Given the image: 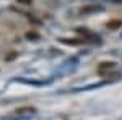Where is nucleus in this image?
Wrapping results in <instances>:
<instances>
[{
    "label": "nucleus",
    "instance_id": "obj_3",
    "mask_svg": "<svg viewBox=\"0 0 122 120\" xmlns=\"http://www.w3.org/2000/svg\"><path fill=\"white\" fill-rule=\"evenodd\" d=\"M60 42L67 46H80V44H85L86 41L85 39H60Z\"/></svg>",
    "mask_w": 122,
    "mask_h": 120
},
{
    "label": "nucleus",
    "instance_id": "obj_2",
    "mask_svg": "<svg viewBox=\"0 0 122 120\" xmlns=\"http://www.w3.org/2000/svg\"><path fill=\"white\" fill-rule=\"evenodd\" d=\"M36 109L34 107H23V109H18V110L15 112V115H18V117H23V119H28L31 114H34Z\"/></svg>",
    "mask_w": 122,
    "mask_h": 120
},
{
    "label": "nucleus",
    "instance_id": "obj_1",
    "mask_svg": "<svg viewBox=\"0 0 122 120\" xmlns=\"http://www.w3.org/2000/svg\"><path fill=\"white\" fill-rule=\"evenodd\" d=\"M116 67H117L116 62H103L98 67V75H106L107 72H112Z\"/></svg>",
    "mask_w": 122,
    "mask_h": 120
},
{
    "label": "nucleus",
    "instance_id": "obj_5",
    "mask_svg": "<svg viewBox=\"0 0 122 120\" xmlns=\"http://www.w3.org/2000/svg\"><path fill=\"white\" fill-rule=\"evenodd\" d=\"M26 37H29V39H36V37H38V34H34V33H28V34H26Z\"/></svg>",
    "mask_w": 122,
    "mask_h": 120
},
{
    "label": "nucleus",
    "instance_id": "obj_4",
    "mask_svg": "<svg viewBox=\"0 0 122 120\" xmlns=\"http://www.w3.org/2000/svg\"><path fill=\"white\" fill-rule=\"evenodd\" d=\"M119 26H122L121 19H116V21H109V23H107V28L109 29H117Z\"/></svg>",
    "mask_w": 122,
    "mask_h": 120
},
{
    "label": "nucleus",
    "instance_id": "obj_6",
    "mask_svg": "<svg viewBox=\"0 0 122 120\" xmlns=\"http://www.w3.org/2000/svg\"><path fill=\"white\" fill-rule=\"evenodd\" d=\"M16 2H18V3H25V5H29L33 0H16Z\"/></svg>",
    "mask_w": 122,
    "mask_h": 120
}]
</instances>
